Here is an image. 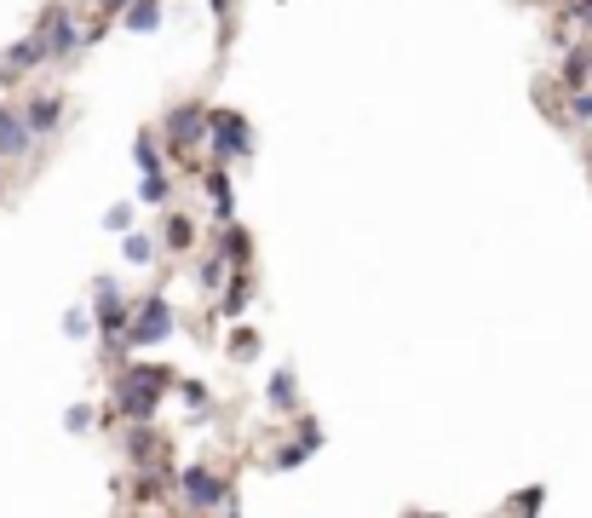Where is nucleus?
I'll list each match as a JSON object with an SVG mask.
<instances>
[{"label": "nucleus", "instance_id": "25", "mask_svg": "<svg viewBox=\"0 0 592 518\" xmlns=\"http://www.w3.org/2000/svg\"><path fill=\"white\" fill-rule=\"evenodd\" d=\"M98 6H104V12H121V6H127V0H98Z\"/></svg>", "mask_w": 592, "mask_h": 518}, {"label": "nucleus", "instance_id": "10", "mask_svg": "<svg viewBox=\"0 0 592 518\" xmlns=\"http://www.w3.org/2000/svg\"><path fill=\"white\" fill-rule=\"evenodd\" d=\"M133 162H138V173L150 179V173H161V150H156V133H138V144H133Z\"/></svg>", "mask_w": 592, "mask_h": 518}, {"label": "nucleus", "instance_id": "9", "mask_svg": "<svg viewBox=\"0 0 592 518\" xmlns=\"http://www.w3.org/2000/svg\"><path fill=\"white\" fill-rule=\"evenodd\" d=\"M18 150H29V127L18 116H0V156H18Z\"/></svg>", "mask_w": 592, "mask_h": 518}, {"label": "nucleus", "instance_id": "20", "mask_svg": "<svg viewBox=\"0 0 592 518\" xmlns=\"http://www.w3.org/2000/svg\"><path fill=\"white\" fill-rule=\"evenodd\" d=\"M64 426H69V432H87V426H92V409H81V403H75V409L64 415Z\"/></svg>", "mask_w": 592, "mask_h": 518}, {"label": "nucleus", "instance_id": "11", "mask_svg": "<svg viewBox=\"0 0 592 518\" xmlns=\"http://www.w3.org/2000/svg\"><path fill=\"white\" fill-rule=\"evenodd\" d=\"M271 403H276V409H299V398H294V369H276V375H271Z\"/></svg>", "mask_w": 592, "mask_h": 518}, {"label": "nucleus", "instance_id": "18", "mask_svg": "<svg viewBox=\"0 0 592 518\" xmlns=\"http://www.w3.org/2000/svg\"><path fill=\"white\" fill-rule=\"evenodd\" d=\"M127 225H133V202H121V208L104 213V231H127Z\"/></svg>", "mask_w": 592, "mask_h": 518}, {"label": "nucleus", "instance_id": "19", "mask_svg": "<svg viewBox=\"0 0 592 518\" xmlns=\"http://www.w3.org/2000/svg\"><path fill=\"white\" fill-rule=\"evenodd\" d=\"M225 254L236 259V265H248V236H242V231H225Z\"/></svg>", "mask_w": 592, "mask_h": 518}, {"label": "nucleus", "instance_id": "15", "mask_svg": "<svg viewBox=\"0 0 592 518\" xmlns=\"http://www.w3.org/2000/svg\"><path fill=\"white\" fill-rule=\"evenodd\" d=\"M225 317H242V311H248V277H236V283H230V294H225Z\"/></svg>", "mask_w": 592, "mask_h": 518}, {"label": "nucleus", "instance_id": "16", "mask_svg": "<svg viewBox=\"0 0 592 518\" xmlns=\"http://www.w3.org/2000/svg\"><path fill=\"white\" fill-rule=\"evenodd\" d=\"M121 254L133 259V265H150V254H156V242H150V236H127V248H121Z\"/></svg>", "mask_w": 592, "mask_h": 518}, {"label": "nucleus", "instance_id": "3", "mask_svg": "<svg viewBox=\"0 0 592 518\" xmlns=\"http://www.w3.org/2000/svg\"><path fill=\"white\" fill-rule=\"evenodd\" d=\"M207 139H213V156H219V162H230V156H248V150H253L248 121L236 116V110H213V116H207Z\"/></svg>", "mask_w": 592, "mask_h": 518}, {"label": "nucleus", "instance_id": "24", "mask_svg": "<svg viewBox=\"0 0 592 518\" xmlns=\"http://www.w3.org/2000/svg\"><path fill=\"white\" fill-rule=\"evenodd\" d=\"M575 116L592 121V93H575Z\"/></svg>", "mask_w": 592, "mask_h": 518}, {"label": "nucleus", "instance_id": "1", "mask_svg": "<svg viewBox=\"0 0 592 518\" xmlns=\"http://www.w3.org/2000/svg\"><path fill=\"white\" fill-rule=\"evenodd\" d=\"M167 386H173V369H161V363H133V369H121V380H115V409H121L127 421H150L156 403L167 398Z\"/></svg>", "mask_w": 592, "mask_h": 518}, {"label": "nucleus", "instance_id": "13", "mask_svg": "<svg viewBox=\"0 0 592 518\" xmlns=\"http://www.w3.org/2000/svg\"><path fill=\"white\" fill-rule=\"evenodd\" d=\"M207 190H213V202H219V219H230V208H236V202H230V179H225V167H213V173H207Z\"/></svg>", "mask_w": 592, "mask_h": 518}, {"label": "nucleus", "instance_id": "23", "mask_svg": "<svg viewBox=\"0 0 592 518\" xmlns=\"http://www.w3.org/2000/svg\"><path fill=\"white\" fill-rule=\"evenodd\" d=\"M64 334H87V311H69V317H64Z\"/></svg>", "mask_w": 592, "mask_h": 518}, {"label": "nucleus", "instance_id": "21", "mask_svg": "<svg viewBox=\"0 0 592 518\" xmlns=\"http://www.w3.org/2000/svg\"><path fill=\"white\" fill-rule=\"evenodd\" d=\"M259 352V340H253V334H236V340H230V357H253Z\"/></svg>", "mask_w": 592, "mask_h": 518}, {"label": "nucleus", "instance_id": "4", "mask_svg": "<svg viewBox=\"0 0 592 518\" xmlns=\"http://www.w3.org/2000/svg\"><path fill=\"white\" fill-rule=\"evenodd\" d=\"M167 329H173V311H167V300H161V294H150V300H144V311H138V317H127L121 346H156Z\"/></svg>", "mask_w": 592, "mask_h": 518}, {"label": "nucleus", "instance_id": "7", "mask_svg": "<svg viewBox=\"0 0 592 518\" xmlns=\"http://www.w3.org/2000/svg\"><path fill=\"white\" fill-rule=\"evenodd\" d=\"M156 18H161V0H127V12H121V29H156Z\"/></svg>", "mask_w": 592, "mask_h": 518}, {"label": "nucleus", "instance_id": "27", "mask_svg": "<svg viewBox=\"0 0 592 518\" xmlns=\"http://www.w3.org/2000/svg\"><path fill=\"white\" fill-rule=\"evenodd\" d=\"M409 518H420V513H409Z\"/></svg>", "mask_w": 592, "mask_h": 518}, {"label": "nucleus", "instance_id": "5", "mask_svg": "<svg viewBox=\"0 0 592 518\" xmlns=\"http://www.w3.org/2000/svg\"><path fill=\"white\" fill-rule=\"evenodd\" d=\"M184 501H190L196 513H213V507H225L230 501V484L213 467H190L184 472Z\"/></svg>", "mask_w": 592, "mask_h": 518}, {"label": "nucleus", "instance_id": "8", "mask_svg": "<svg viewBox=\"0 0 592 518\" xmlns=\"http://www.w3.org/2000/svg\"><path fill=\"white\" fill-rule=\"evenodd\" d=\"M58 110H64L58 98H35L29 116H23V127H29V133H52V127H58Z\"/></svg>", "mask_w": 592, "mask_h": 518}, {"label": "nucleus", "instance_id": "6", "mask_svg": "<svg viewBox=\"0 0 592 518\" xmlns=\"http://www.w3.org/2000/svg\"><path fill=\"white\" fill-rule=\"evenodd\" d=\"M202 133H207V110L202 104H179V110L167 116V144H179V150H190Z\"/></svg>", "mask_w": 592, "mask_h": 518}, {"label": "nucleus", "instance_id": "17", "mask_svg": "<svg viewBox=\"0 0 592 518\" xmlns=\"http://www.w3.org/2000/svg\"><path fill=\"white\" fill-rule=\"evenodd\" d=\"M167 173H150V179H144V185H138V196H144V202H167Z\"/></svg>", "mask_w": 592, "mask_h": 518}, {"label": "nucleus", "instance_id": "22", "mask_svg": "<svg viewBox=\"0 0 592 518\" xmlns=\"http://www.w3.org/2000/svg\"><path fill=\"white\" fill-rule=\"evenodd\" d=\"M167 242H173V248H184V242H190V225H184V219H173V225H167Z\"/></svg>", "mask_w": 592, "mask_h": 518}, {"label": "nucleus", "instance_id": "26", "mask_svg": "<svg viewBox=\"0 0 592 518\" xmlns=\"http://www.w3.org/2000/svg\"><path fill=\"white\" fill-rule=\"evenodd\" d=\"M581 18H592V0H581Z\"/></svg>", "mask_w": 592, "mask_h": 518}, {"label": "nucleus", "instance_id": "12", "mask_svg": "<svg viewBox=\"0 0 592 518\" xmlns=\"http://www.w3.org/2000/svg\"><path fill=\"white\" fill-rule=\"evenodd\" d=\"M564 81H570L575 93H587V81H592V58H587V52H570V64H564Z\"/></svg>", "mask_w": 592, "mask_h": 518}, {"label": "nucleus", "instance_id": "2", "mask_svg": "<svg viewBox=\"0 0 592 518\" xmlns=\"http://www.w3.org/2000/svg\"><path fill=\"white\" fill-rule=\"evenodd\" d=\"M127 317H133V306L121 300L115 277H98V334H104V352H121V334H127Z\"/></svg>", "mask_w": 592, "mask_h": 518}, {"label": "nucleus", "instance_id": "14", "mask_svg": "<svg viewBox=\"0 0 592 518\" xmlns=\"http://www.w3.org/2000/svg\"><path fill=\"white\" fill-rule=\"evenodd\" d=\"M156 444H161V438L150 432V426H138L133 438H127V449H133V461H156Z\"/></svg>", "mask_w": 592, "mask_h": 518}]
</instances>
